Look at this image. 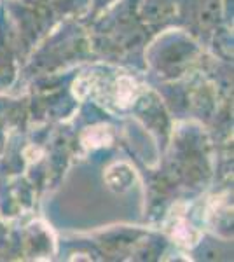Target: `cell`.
Returning <instances> with one entry per match:
<instances>
[{
  "instance_id": "cell-1",
  "label": "cell",
  "mask_w": 234,
  "mask_h": 262,
  "mask_svg": "<svg viewBox=\"0 0 234 262\" xmlns=\"http://www.w3.org/2000/svg\"><path fill=\"white\" fill-rule=\"evenodd\" d=\"M110 142H112V133L107 126H93V128H88L82 135V143L88 149L109 145Z\"/></svg>"
},
{
  "instance_id": "cell-2",
  "label": "cell",
  "mask_w": 234,
  "mask_h": 262,
  "mask_svg": "<svg viewBox=\"0 0 234 262\" xmlns=\"http://www.w3.org/2000/svg\"><path fill=\"white\" fill-rule=\"evenodd\" d=\"M138 95V88L135 84L133 79L130 77H121L119 81L116 82V100H117V105L121 107H126V105L133 103V100L137 98Z\"/></svg>"
},
{
  "instance_id": "cell-3",
  "label": "cell",
  "mask_w": 234,
  "mask_h": 262,
  "mask_svg": "<svg viewBox=\"0 0 234 262\" xmlns=\"http://www.w3.org/2000/svg\"><path fill=\"white\" fill-rule=\"evenodd\" d=\"M172 232H173V238H175L180 245H185V247L194 245L199 238L198 232H196L193 227L184 221V219H177V221L173 222Z\"/></svg>"
}]
</instances>
